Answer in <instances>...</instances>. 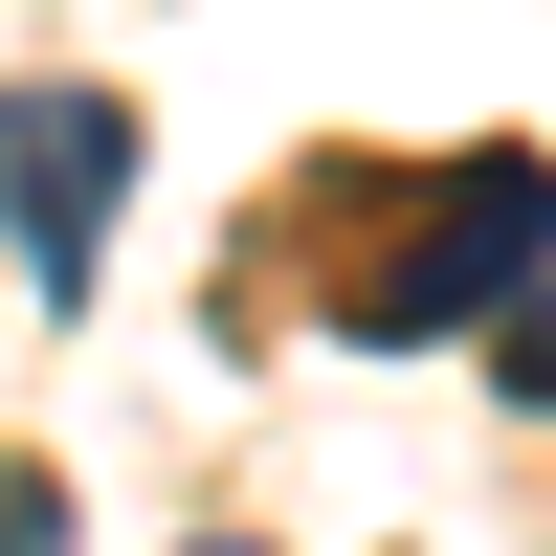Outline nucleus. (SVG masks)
<instances>
[{
    "label": "nucleus",
    "mask_w": 556,
    "mask_h": 556,
    "mask_svg": "<svg viewBox=\"0 0 556 556\" xmlns=\"http://www.w3.org/2000/svg\"><path fill=\"white\" fill-rule=\"evenodd\" d=\"M534 290H556V156H445V201L334 290V334L356 356H445V334H513Z\"/></svg>",
    "instance_id": "obj_1"
},
{
    "label": "nucleus",
    "mask_w": 556,
    "mask_h": 556,
    "mask_svg": "<svg viewBox=\"0 0 556 556\" xmlns=\"http://www.w3.org/2000/svg\"><path fill=\"white\" fill-rule=\"evenodd\" d=\"M112 201H134V89H0V245H23L45 312H89V267H112Z\"/></svg>",
    "instance_id": "obj_2"
},
{
    "label": "nucleus",
    "mask_w": 556,
    "mask_h": 556,
    "mask_svg": "<svg viewBox=\"0 0 556 556\" xmlns=\"http://www.w3.org/2000/svg\"><path fill=\"white\" fill-rule=\"evenodd\" d=\"M490 379H513V401H534V424H556V290L513 312V334H490Z\"/></svg>",
    "instance_id": "obj_3"
},
{
    "label": "nucleus",
    "mask_w": 556,
    "mask_h": 556,
    "mask_svg": "<svg viewBox=\"0 0 556 556\" xmlns=\"http://www.w3.org/2000/svg\"><path fill=\"white\" fill-rule=\"evenodd\" d=\"M0 556H67V490L45 468H0Z\"/></svg>",
    "instance_id": "obj_4"
},
{
    "label": "nucleus",
    "mask_w": 556,
    "mask_h": 556,
    "mask_svg": "<svg viewBox=\"0 0 556 556\" xmlns=\"http://www.w3.org/2000/svg\"><path fill=\"white\" fill-rule=\"evenodd\" d=\"M178 556H267V534H178Z\"/></svg>",
    "instance_id": "obj_5"
}]
</instances>
